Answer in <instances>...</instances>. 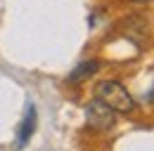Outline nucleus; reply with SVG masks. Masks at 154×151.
Instances as JSON below:
<instances>
[{
  "instance_id": "f257e3e1",
  "label": "nucleus",
  "mask_w": 154,
  "mask_h": 151,
  "mask_svg": "<svg viewBox=\"0 0 154 151\" xmlns=\"http://www.w3.org/2000/svg\"><path fill=\"white\" fill-rule=\"evenodd\" d=\"M95 99H100L104 106H109L114 113H131L135 109V99L131 92L116 83V80H102L95 85Z\"/></svg>"
},
{
  "instance_id": "f03ea898",
  "label": "nucleus",
  "mask_w": 154,
  "mask_h": 151,
  "mask_svg": "<svg viewBox=\"0 0 154 151\" xmlns=\"http://www.w3.org/2000/svg\"><path fill=\"white\" fill-rule=\"evenodd\" d=\"M85 120H88V125L93 130H109L116 120V113L109 106H104L100 99H93L85 106Z\"/></svg>"
},
{
  "instance_id": "7ed1b4c3",
  "label": "nucleus",
  "mask_w": 154,
  "mask_h": 151,
  "mask_svg": "<svg viewBox=\"0 0 154 151\" xmlns=\"http://www.w3.org/2000/svg\"><path fill=\"white\" fill-rule=\"evenodd\" d=\"M33 128H36V106L31 104V106L26 109V116H24V120H21V125H19L17 149H24V147H26V142H29L31 135H33Z\"/></svg>"
},
{
  "instance_id": "20e7f679",
  "label": "nucleus",
  "mask_w": 154,
  "mask_h": 151,
  "mask_svg": "<svg viewBox=\"0 0 154 151\" xmlns=\"http://www.w3.org/2000/svg\"><path fill=\"white\" fill-rule=\"evenodd\" d=\"M97 69H100V61H97V59L83 61V64H78L76 69H74V71L69 73V83H81V80L90 78L93 73H97Z\"/></svg>"
},
{
  "instance_id": "39448f33",
  "label": "nucleus",
  "mask_w": 154,
  "mask_h": 151,
  "mask_svg": "<svg viewBox=\"0 0 154 151\" xmlns=\"http://www.w3.org/2000/svg\"><path fill=\"white\" fill-rule=\"evenodd\" d=\"M137 2H147V0H137Z\"/></svg>"
}]
</instances>
